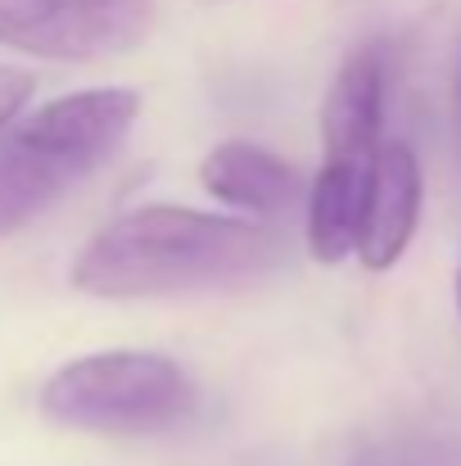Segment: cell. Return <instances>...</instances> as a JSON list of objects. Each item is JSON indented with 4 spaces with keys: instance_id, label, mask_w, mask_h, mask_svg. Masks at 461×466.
<instances>
[{
    "instance_id": "4",
    "label": "cell",
    "mask_w": 461,
    "mask_h": 466,
    "mask_svg": "<svg viewBox=\"0 0 461 466\" xmlns=\"http://www.w3.org/2000/svg\"><path fill=\"white\" fill-rule=\"evenodd\" d=\"M154 18V0H0V46L59 64H95L141 50Z\"/></svg>"
},
{
    "instance_id": "3",
    "label": "cell",
    "mask_w": 461,
    "mask_h": 466,
    "mask_svg": "<svg viewBox=\"0 0 461 466\" xmlns=\"http://www.w3.org/2000/svg\"><path fill=\"white\" fill-rule=\"evenodd\" d=\"M195 403L199 394L190 371L150 349L82 353L41 385V412L55 426L118 440L167 435L195 412Z\"/></svg>"
},
{
    "instance_id": "8",
    "label": "cell",
    "mask_w": 461,
    "mask_h": 466,
    "mask_svg": "<svg viewBox=\"0 0 461 466\" xmlns=\"http://www.w3.org/2000/svg\"><path fill=\"white\" fill-rule=\"evenodd\" d=\"M366 177L371 167L357 163H321V172L307 186V254L321 268H339L357 254L362 240V208H366Z\"/></svg>"
},
{
    "instance_id": "6",
    "label": "cell",
    "mask_w": 461,
    "mask_h": 466,
    "mask_svg": "<svg viewBox=\"0 0 461 466\" xmlns=\"http://www.w3.org/2000/svg\"><path fill=\"white\" fill-rule=\"evenodd\" d=\"M426 208V172L407 141H385L366 177V208H362V240L357 263L366 272H394L416 240Z\"/></svg>"
},
{
    "instance_id": "10",
    "label": "cell",
    "mask_w": 461,
    "mask_h": 466,
    "mask_svg": "<svg viewBox=\"0 0 461 466\" xmlns=\"http://www.w3.org/2000/svg\"><path fill=\"white\" fill-rule=\"evenodd\" d=\"M457 321H461V263H457Z\"/></svg>"
},
{
    "instance_id": "1",
    "label": "cell",
    "mask_w": 461,
    "mask_h": 466,
    "mask_svg": "<svg viewBox=\"0 0 461 466\" xmlns=\"http://www.w3.org/2000/svg\"><path fill=\"white\" fill-rule=\"evenodd\" d=\"M290 263L267 222L204 213L185 204H141L100 227L73 258V290L95 299H172L249 290Z\"/></svg>"
},
{
    "instance_id": "9",
    "label": "cell",
    "mask_w": 461,
    "mask_h": 466,
    "mask_svg": "<svg viewBox=\"0 0 461 466\" xmlns=\"http://www.w3.org/2000/svg\"><path fill=\"white\" fill-rule=\"evenodd\" d=\"M32 91H36L32 73H23V68H9V64H0V132H5V127H14V123L23 118V109H27Z\"/></svg>"
},
{
    "instance_id": "5",
    "label": "cell",
    "mask_w": 461,
    "mask_h": 466,
    "mask_svg": "<svg viewBox=\"0 0 461 466\" xmlns=\"http://www.w3.org/2000/svg\"><path fill=\"white\" fill-rule=\"evenodd\" d=\"M385 86L389 55L385 41H362L344 55L326 105H321V150L330 163L371 167L385 146Z\"/></svg>"
},
{
    "instance_id": "7",
    "label": "cell",
    "mask_w": 461,
    "mask_h": 466,
    "mask_svg": "<svg viewBox=\"0 0 461 466\" xmlns=\"http://www.w3.org/2000/svg\"><path fill=\"white\" fill-rule=\"evenodd\" d=\"M199 186L226 204L236 218L267 222L290 213L295 204H307V181L295 163L258 146V141H222L199 163Z\"/></svg>"
},
{
    "instance_id": "2",
    "label": "cell",
    "mask_w": 461,
    "mask_h": 466,
    "mask_svg": "<svg viewBox=\"0 0 461 466\" xmlns=\"http://www.w3.org/2000/svg\"><path fill=\"white\" fill-rule=\"evenodd\" d=\"M141 118L127 86L73 91L0 132V240L32 227L73 186L100 172Z\"/></svg>"
}]
</instances>
